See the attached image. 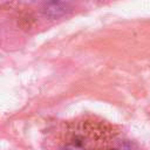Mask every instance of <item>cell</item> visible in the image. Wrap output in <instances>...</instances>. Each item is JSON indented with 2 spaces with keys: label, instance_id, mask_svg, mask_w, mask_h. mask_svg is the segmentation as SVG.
I'll return each mask as SVG.
<instances>
[{
  "label": "cell",
  "instance_id": "cell-1",
  "mask_svg": "<svg viewBox=\"0 0 150 150\" xmlns=\"http://www.w3.org/2000/svg\"><path fill=\"white\" fill-rule=\"evenodd\" d=\"M69 6H70L69 2H60V1L46 2L43 6V12L48 16L57 18L60 15H63L69 9Z\"/></svg>",
  "mask_w": 150,
  "mask_h": 150
}]
</instances>
